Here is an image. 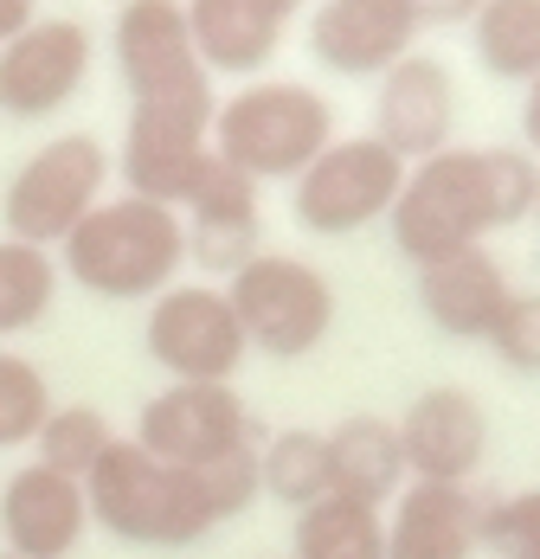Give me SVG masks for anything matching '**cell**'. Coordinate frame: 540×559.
<instances>
[{
    "instance_id": "obj_7",
    "label": "cell",
    "mask_w": 540,
    "mask_h": 559,
    "mask_svg": "<svg viewBox=\"0 0 540 559\" xmlns=\"http://www.w3.org/2000/svg\"><path fill=\"white\" fill-rule=\"evenodd\" d=\"M104 180H109V148L97 135H84V129L52 135L46 148H33L20 162V174L7 180V200H0L7 238L13 245H33V251L64 245L71 225L104 200Z\"/></svg>"
},
{
    "instance_id": "obj_23",
    "label": "cell",
    "mask_w": 540,
    "mask_h": 559,
    "mask_svg": "<svg viewBox=\"0 0 540 559\" xmlns=\"http://www.w3.org/2000/svg\"><path fill=\"white\" fill-rule=\"evenodd\" d=\"M470 39L489 78L535 84L540 78V0H483L470 20Z\"/></svg>"
},
{
    "instance_id": "obj_22",
    "label": "cell",
    "mask_w": 540,
    "mask_h": 559,
    "mask_svg": "<svg viewBox=\"0 0 540 559\" xmlns=\"http://www.w3.org/2000/svg\"><path fill=\"white\" fill-rule=\"evenodd\" d=\"M258 496L283 508H303L334 496V476H328V431H309V425H290V431H277L265 438L258 450Z\"/></svg>"
},
{
    "instance_id": "obj_18",
    "label": "cell",
    "mask_w": 540,
    "mask_h": 559,
    "mask_svg": "<svg viewBox=\"0 0 540 559\" xmlns=\"http://www.w3.org/2000/svg\"><path fill=\"white\" fill-rule=\"evenodd\" d=\"M483 496L470 483H412L392 496L386 514V559H477Z\"/></svg>"
},
{
    "instance_id": "obj_2",
    "label": "cell",
    "mask_w": 540,
    "mask_h": 559,
    "mask_svg": "<svg viewBox=\"0 0 540 559\" xmlns=\"http://www.w3.org/2000/svg\"><path fill=\"white\" fill-rule=\"evenodd\" d=\"M540 162L528 148H444L432 162H412L392 200V245L412 264H432L450 251L483 245L489 231H508L535 213Z\"/></svg>"
},
{
    "instance_id": "obj_10",
    "label": "cell",
    "mask_w": 540,
    "mask_h": 559,
    "mask_svg": "<svg viewBox=\"0 0 540 559\" xmlns=\"http://www.w3.org/2000/svg\"><path fill=\"white\" fill-rule=\"evenodd\" d=\"M136 444L162 463H180V469H219V463L258 456V425L232 386L167 380L136 418Z\"/></svg>"
},
{
    "instance_id": "obj_17",
    "label": "cell",
    "mask_w": 540,
    "mask_h": 559,
    "mask_svg": "<svg viewBox=\"0 0 540 559\" xmlns=\"http://www.w3.org/2000/svg\"><path fill=\"white\" fill-rule=\"evenodd\" d=\"M419 20L406 0H316L309 52L341 78H379L412 52Z\"/></svg>"
},
{
    "instance_id": "obj_15",
    "label": "cell",
    "mask_w": 540,
    "mask_h": 559,
    "mask_svg": "<svg viewBox=\"0 0 540 559\" xmlns=\"http://www.w3.org/2000/svg\"><path fill=\"white\" fill-rule=\"evenodd\" d=\"M187 258H200V271L213 277H232L238 264L258 258L265 245V206H258V180L225 162H207L193 193H187Z\"/></svg>"
},
{
    "instance_id": "obj_6",
    "label": "cell",
    "mask_w": 540,
    "mask_h": 559,
    "mask_svg": "<svg viewBox=\"0 0 540 559\" xmlns=\"http://www.w3.org/2000/svg\"><path fill=\"white\" fill-rule=\"evenodd\" d=\"M213 84L200 91H174V97H142L129 104L122 122V187L136 200H155V206H187L200 168L213 162Z\"/></svg>"
},
{
    "instance_id": "obj_12",
    "label": "cell",
    "mask_w": 540,
    "mask_h": 559,
    "mask_svg": "<svg viewBox=\"0 0 540 559\" xmlns=\"http://www.w3.org/2000/svg\"><path fill=\"white\" fill-rule=\"evenodd\" d=\"M457 135V84L444 71V58L406 52L392 71H379L374 91V142H386L406 168L432 162Z\"/></svg>"
},
{
    "instance_id": "obj_26",
    "label": "cell",
    "mask_w": 540,
    "mask_h": 559,
    "mask_svg": "<svg viewBox=\"0 0 540 559\" xmlns=\"http://www.w3.org/2000/svg\"><path fill=\"white\" fill-rule=\"evenodd\" d=\"M116 444V431H109V418L97 405H52V418L39 425V438H33V463H46L58 476H71V483H84L97 463H104V450Z\"/></svg>"
},
{
    "instance_id": "obj_31",
    "label": "cell",
    "mask_w": 540,
    "mask_h": 559,
    "mask_svg": "<svg viewBox=\"0 0 540 559\" xmlns=\"http://www.w3.org/2000/svg\"><path fill=\"white\" fill-rule=\"evenodd\" d=\"M39 13H33V0H0V46L13 39V33H26Z\"/></svg>"
},
{
    "instance_id": "obj_21",
    "label": "cell",
    "mask_w": 540,
    "mask_h": 559,
    "mask_svg": "<svg viewBox=\"0 0 540 559\" xmlns=\"http://www.w3.org/2000/svg\"><path fill=\"white\" fill-rule=\"evenodd\" d=\"M328 476H334V496L348 502H392L406 489V450H399V425L379 418V412H354L328 431Z\"/></svg>"
},
{
    "instance_id": "obj_3",
    "label": "cell",
    "mask_w": 540,
    "mask_h": 559,
    "mask_svg": "<svg viewBox=\"0 0 540 559\" xmlns=\"http://www.w3.org/2000/svg\"><path fill=\"white\" fill-rule=\"evenodd\" d=\"M64 277L104 302H142L162 296L187 264V225L180 206H155L136 193L97 200L84 219L71 225V238L58 245Z\"/></svg>"
},
{
    "instance_id": "obj_5",
    "label": "cell",
    "mask_w": 540,
    "mask_h": 559,
    "mask_svg": "<svg viewBox=\"0 0 540 559\" xmlns=\"http://www.w3.org/2000/svg\"><path fill=\"white\" fill-rule=\"evenodd\" d=\"M225 302L245 329V347L270 360H303L334 329V283L290 251H258L251 264H238L225 277Z\"/></svg>"
},
{
    "instance_id": "obj_4",
    "label": "cell",
    "mask_w": 540,
    "mask_h": 559,
    "mask_svg": "<svg viewBox=\"0 0 540 559\" xmlns=\"http://www.w3.org/2000/svg\"><path fill=\"white\" fill-rule=\"evenodd\" d=\"M328 142H334L328 97L290 78L245 84L238 97H225L213 110V155L251 180H296Z\"/></svg>"
},
{
    "instance_id": "obj_34",
    "label": "cell",
    "mask_w": 540,
    "mask_h": 559,
    "mask_svg": "<svg viewBox=\"0 0 540 559\" xmlns=\"http://www.w3.org/2000/svg\"><path fill=\"white\" fill-rule=\"evenodd\" d=\"M0 559H13V554H0Z\"/></svg>"
},
{
    "instance_id": "obj_24",
    "label": "cell",
    "mask_w": 540,
    "mask_h": 559,
    "mask_svg": "<svg viewBox=\"0 0 540 559\" xmlns=\"http://www.w3.org/2000/svg\"><path fill=\"white\" fill-rule=\"evenodd\" d=\"M296 559H386V514L348 496H322L296 514Z\"/></svg>"
},
{
    "instance_id": "obj_32",
    "label": "cell",
    "mask_w": 540,
    "mask_h": 559,
    "mask_svg": "<svg viewBox=\"0 0 540 559\" xmlns=\"http://www.w3.org/2000/svg\"><path fill=\"white\" fill-rule=\"evenodd\" d=\"M521 142H528V155L540 162V78L528 84V104H521Z\"/></svg>"
},
{
    "instance_id": "obj_20",
    "label": "cell",
    "mask_w": 540,
    "mask_h": 559,
    "mask_svg": "<svg viewBox=\"0 0 540 559\" xmlns=\"http://www.w3.org/2000/svg\"><path fill=\"white\" fill-rule=\"evenodd\" d=\"M508 271L489 258L483 245L470 251H450L419 264V309L432 316V329H444L450 341H489L495 316L508 309Z\"/></svg>"
},
{
    "instance_id": "obj_27",
    "label": "cell",
    "mask_w": 540,
    "mask_h": 559,
    "mask_svg": "<svg viewBox=\"0 0 540 559\" xmlns=\"http://www.w3.org/2000/svg\"><path fill=\"white\" fill-rule=\"evenodd\" d=\"M46 418H52V380L26 354L0 347V450H26Z\"/></svg>"
},
{
    "instance_id": "obj_19",
    "label": "cell",
    "mask_w": 540,
    "mask_h": 559,
    "mask_svg": "<svg viewBox=\"0 0 540 559\" xmlns=\"http://www.w3.org/2000/svg\"><path fill=\"white\" fill-rule=\"evenodd\" d=\"M303 0H187V33L207 71L251 78L265 71Z\"/></svg>"
},
{
    "instance_id": "obj_9",
    "label": "cell",
    "mask_w": 540,
    "mask_h": 559,
    "mask_svg": "<svg viewBox=\"0 0 540 559\" xmlns=\"http://www.w3.org/2000/svg\"><path fill=\"white\" fill-rule=\"evenodd\" d=\"M142 347L167 380H193V386H232V373L251 354L219 283H167L149 309Z\"/></svg>"
},
{
    "instance_id": "obj_25",
    "label": "cell",
    "mask_w": 540,
    "mask_h": 559,
    "mask_svg": "<svg viewBox=\"0 0 540 559\" xmlns=\"http://www.w3.org/2000/svg\"><path fill=\"white\" fill-rule=\"evenodd\" d=\"M52 302H58L52 251H33V245L0 238V341L39 329L52 316Z\"/></svg>"
},
{
    "instance_id": "obj_29",
    "label": "cell",
    "mask_w": 540,
    "mask_h": 559,
    "mask_svg": "<svg viewBox=\"0 0 540 559\" xmlns=\"http://www.w3.org/2000/svg\"><path fill=\"white\" fill-rule=\"evenodd\" d=\"M489 347H495V360H502L508 373L540 380V289H515V296H508V309H502L495 329H489Z\"/></svg>"
},
{
    "instance_id": "obj_13",
    "label": "cell",
    "mask_w": 540,
    "mask_h": 559,
    "mask_svg": "<svg viewBox=\"0 0 540 559\" xmlns=\"http://www.w3.org/2000/svg\"><path fill=\"white\" fill-rule=\"evenodd\" d=\"M109 39H116V71L129 84V104L213 84V71L200 64L193 33H187V0H122Z\"/></svg>"
},
{
    "instance_id": "obj_11",
    "label": "cell",
    "mask_w": 540,
    "mask_h": 559,
    "mask_svg": "<svg viewBox=\"0 0 540 559\" xmlns=\"http://www.w3.org/2000/svg\"><path fill=\"white\" fill-rule=\"evenodd\" d=\"M91 78V33L78 20H33L26 33H13L0 46V110L20 122L64 110Z\"/></svg>"
},
{
    "instance_id": "obj_8",
    "label": "cell",
    "mask_w": 540,
    "mask_h": 559,
    "mask_svg": "<svg viewBox=\"0 0 540 559\" xmlns=\"http://www.w3.org/2000/svg\"><path fill=\"white\" fill-rule=\"evenodd\" d=\"M290 187H296L290 193V213H296L303 231L348 238V231H361V225H374L392 213V200L406 187V162L386 142H374V135H348V142L334 135Z\"/></svg>"
},
{
    "instance_id": "obj_14",
    "label": "cell",
    "mask_w": 540,
    "mask_h": 559,
    "mask_svg": "<svg viewBox=\"0 0 540 559\" xmlns=\"http://www.w3.org/2000/svg\"><path fill=\"white\" fill-rule=\"evenodd\" d=\"M399 450L412 483H470L489 456V412L463 386H425L399 418Z\"/></svg>"
},
{
    "instance_id": "obj_30",
    "label": "cell",
    "mask_w": 540,
    "mask_h": 559,
    "mask_svg": "<svg viewBox=\"0 0 540 559\" xmlns=\"http://www.w3.org/2000/svg\"><path fill=\"white\" fill-rule=\"evenodd\" d=\"M406 7L419 26H463V20H477L483 0H406Z\"/></svg>"
},
{
    "instance_id": "obj_33",
    "label": "cell",
    "mask_w": 540,
    "mask_h": 559,
    "mask_svg": "<svg viewBox=\"0 0 540 559\" xmlns=\"http://www.w3.org/2000/svg\"><path fill=\"white\" fill-rule=\"evenodd\" d=\"M535 219H540V193H535Z\"/></svg>"
},
{
    "instance_id": "obj_28",
    "label": "cell",
    "mask_w": 540,
    "mask_h": 559,
    "mask_svg": "<svg viewBox=\"0 0 540 559\" xmlns=\"http://www.w3.org/2000/svg\"><path fill=\"white\" fill-rule=\"evenodd\" d=\"M477 554L489 559H540V489L489 496L477 521Z\"/></svg>"
},
{
    "instance_id": "obj_16",
    "label": "cell",
    "mask_w": 540,
    "mask_h": 559,
    "mask_svg": "<svg viewBox=\"0 0 540 559\" xmlns=\"http://www.w3.org/2000/svg\"><path fill=\"white\" fill-rule=\"evenodd\" d=\"M91 527L84 483L58 476L46 463H26L0 489V540L13 559H71Z\"/></svg>"
},
{
    "instance_id": "obj_1",
    "label": "cell",
    "mask_w": 540,
    "mask_h": 559,
    "mask_svg": "<svg viewBox=\"0 0 540 559\" xmlns=\"http://www.w3.org/2000/svg\"><path fill=\"white\" fill-rule=\"evenodd\" d=\"M84 502H91V521L129 547H162V554L200 547L213 527L258 502V456H238L219 469H180L149 456L136 438H116L104 463L84 476Z\"/></svg>"
}]
</instances>
